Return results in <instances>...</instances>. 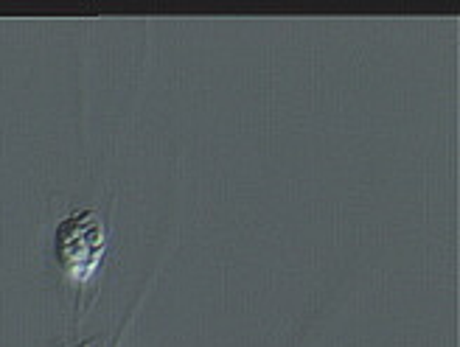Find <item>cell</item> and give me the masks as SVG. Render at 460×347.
Here are the masks:
<instances>
[{
    "mask_svg": "<svg viewBox=\"0 0 460 347\" xmlns=\"http://www.w3.org/2000/svg\"><path fill=\"white\" fill-rule=\"evenodd\" d=\"M102 252V227L90 213H79L59 227V258L65 266L87 269Z\"/></svg>",
    "mask_w": 460,
    "mask_h": 347,
    "instance_id": "1",
    "label": "cell"
}]
</instances>
